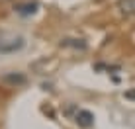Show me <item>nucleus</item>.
I'll return each instance as SVG.
<instances>
[{"label": "nucleus", "mask_w": 135, "mask_h": 129, "mask_svg": "<svg viewBox=\"0 0 135 129\" xmlns=\"http://www.w3.org/2000/svg\"><path fill=\"white\" fill-rule=\"evenodd\" d=\"M37 2H20L14 6V10H16V14H20V16H33V14L37 12Z\"/></svg>", "instance_id": "20e7f679"}, {"label": "nucleus", "mask_w": 135, "mask_h": 129, "mask_svg": "<svg viewBox=\"0 0 135 129\" xmlns=\"http://www.w3.org/2000/svg\"><path fill=\"white\" fill-rule=\"evenodd\" d=\"M118 10L123 18H135V0H118Z\"/></svg>", "instance_id": "7ed1b4c3"}, {"label": "nucleus", "mask_w": 135, "mask_h": 129, "mask_svg": "<svg viewBox=\"0 0 135 129\" xmlns=\"http://www.w3.org/2000/svg\"><path fill=\"white\" fill-rule=\"evenodd\" d=\"M69 116H73V119L78 123L80 127H92L94 125V116H92L88 110H82V108H76V106H71L67 110Z\"/></svg>", "instance_id": "f03ea898"}, {"label": "nucleus", "mask_w": 135, "mask_h": 129, "mask_svg": "<svg viewBox=\"0 0 135 129\" xmlns=\"http://www.w3.org/2000/svg\"><path fill=\"white\" fill-rule=\"evenodd\" d=\"M26 45V39L18 33L10 31H0V55H14L22 51Z\"/></svg>", "instance_id": "f257e3e1"}, {"label": "nucleus", "mask_w": 135, "mask_h": 129, "mask_svg": "<svg viewBox=\"0 0 135 129\" xmlns=\"http://www.w3.org/2000/svg\"><path fill=\"white\" fill-rule=\"evenodd\" d=\"M6 80H8V82H16V84H24L26 78H24V76H14V75H8V76H6Z\"/></svg>", "instance_id": "423d86ee"}, {"label": "nucleus", "mask_w": 135, "mask_h": 129, "mask_svg": "<svg viewBox=\"0 0 135 129\" xmlns=\"http://www.w3.org/2000/svg\"><path fill=\"white\" fill-rule=\"evenodd\" d=\"M125 96H127V98H135V92H127Z\"/></svg>", "instance_id": "0eeeda50"}, {"label": "nucleus", "mask_w": 135, "mask_h": 129, "mask_svg": "<svg viewBox=\"0 0 135 129\" xmlns=\"http://www.w3.org/2000/svg\"><path fill=\"white\" fill-rule=\"evenodd\" d=\"M63 47H73V49H86V43L82 39H63Z\"/></svg>", "instance_id": "39448f33"}]
</instances>
